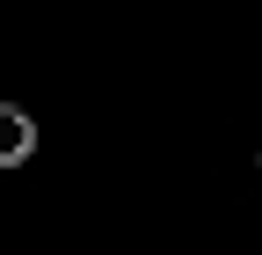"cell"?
Returning a JSON list of instances; mask_svg holds the SVG:
<instances>
[{"instance_id": "cell-1", "label": "cell", "mask_w": 262, "mask_h": 255, "mask_svg": "<svg viewBox=\"0 0 262 255\" xmlns=\"http://www.w3.org/2000/svg\"><path fill=\"white\" fill-rule=\"evenodd\" d=\"M29 139H37V132H29V124H22L15 110H0V161H15V153H29Z\"/></svg>"}]
</instances>
